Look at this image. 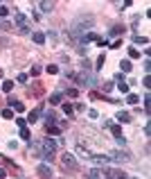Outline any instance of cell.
Instances as JSON below:
<instances>
[{
    "mask_svg": "<svg viewBox=\"0 0 151 179\" xmlns=\"http://www.w3.org/2000/svg\"><path fill=\"white\" fill-rule=\"evenodd\" d=\"M92 23H95V18H92L90 14H79L77 18L72 21L70 30H68V39H70V41H79L84 34H88V27H92Z\"/></svg>",
    "mask_w": 151,
    "mask_h": 179,
    "instance_id": "1",
    "label": "cell"
},
{
    "mask_svg": "<svg viewBox=\"0 0 151 179\" xmlns=\"http://www.w3.org/2000/svg\"><path fill=\"white\" fill-rule=\"evenodd\" d=\"M72 77H74V82H77L79 86H84V89H95L97 86V77L90 70H81L77 75H72Z\"/></svg>",
    "mask_w": 151,
    "mask_h": 179,
    "instance_id": "2",
    "label": "cell"
},
{
    "mask_svg": "<svg viewBox=\"0 0 151 179\" xmlns=\"http://www.w3.org/2000/svg\"><path fill=\"white\" fill-rule=\"evenodd\" d=\"M104 175H106V179H129L124 170H117V168H104Z\"/></svg>",
    "mask_w": 151,
    "mask_h": 179,
    "instance_id": "3",
    "label": "cell"
},
{
    "mask_svg": "<svg viewBox=\"0 0 151 179\" xmlns=\"http://www.w3.org/2000/svg\"><path fill=\"white\" fill-rule=\"evenodd\" d=\"M61 161H63V166H66V168H70V170H77V168H79L77 159H74V157H72L70 152H63V157H61Z\"/></svg>",
    "mask_w": 151,
    "mask_h": 179,
    "instance_id": "4",
    "label": "cell"
},
{
    "mask_svg": "<svg viewBox=\"0 0 151 179\" xmlns=\"http://www.w3.org/2000/svg\"><path fill=\"white\" fill-rule=\"evenodd\" d=\"M36 175L45 177V179H52V168H50V166H45V163H38L36 166Z\"/></svg>",
    "mask_w": 151,
    "mask_h": 179,
    "instance_id": "5",
    "label": "cell"
},
{
    "mask_svg": "<svg viewBox=\"0 0 151 179\" xmlns=\"http://www.w3.org/2000/svg\"><path fill=\"white\" fill-rule=\"evenodd\" d=\"M14 18H16V23H18V27H20V30H30V27H27V16H25V14L16 11V16H14Z\"/></svg>",
    "mask_w": 151,
    "mask_h": 179,
    "instance_id": "6",
    "label": "cell"
},
{
    "mask_svg": "<svg viewBox=\"0 0 151 179\" xmlns=\"http://www.w3.org/2000/svg\"><path fill=\"white\" fill-rule=\"evenodd\" d=\"M9 105H11V111H25V107H23L20 100H14V97H9Z\"/></svg>",
    "mask_w": 151,
    "mask_h": 179,
    "instance_id": "7",
    "label": "cell"
},
{
    "mask_svg": "<svg viewBox=\"0 0 151 179\" xmlns=\"http://www.w3.org/2000/svg\"><path fill=\"white\" fill-rule=\"evenodd\" d=\"M45 123H48V125H56V113L52 111V109L45 111Z\"/></svg>",
    "mask_w": 151,
    "mask_h": 179,
    "instance_id": "8",
    "label": "cell"
},
{
    "mask_svg": "<svg viewBox=\"0 0 151 179\" xmlns=\"http://www.w3.org/2000/svg\"><path fill=\"white\" fill-rule=\"evenodd\" d=\"M90 159L95 161L97 166H104V163H106V161L111 159V157H108V154H106V157H102V154H90Z\"/></svg>",
    "mask_w": 151,
    "mask_h": 179,
    "instance_id": "9",
    "label": "cell"
},
{
    "mask_svg": "<svg viewBox=\"0 0 151 179\" xmlns=\"http://www.w3.org/2000/svg\"><path fill=\"white\" fill-rule=\"evenodd\" d=\"M38 9L43 11V14H50V11L54 9V2H38Z\"/></svg>",
    "mask_w": 151,
    "mask_h": 179,
    "instance_id": "10",
    "label": "cell"
},
{
    "mask_svg": "<svg viewBox=\"0 0 151 179\" xmlns=\"http://www.w3.org/2000/svg\"><path fill=\"white\" fill-rule=\"evenodd\" d=\"M41 113H43V109H34V111L30 113V116H27V120H30V123H36V120H38V116H41Z\"/></svg>",
    "mask_w": 151,
    "mask_h": 179,
    "instance_id": "11",
    "label": "cell"
},
{
    "mask_svg": "<svg viewBox=\"0 0 151 179\" xmlns=\"http://www.w3.org/2000/svg\"><path fill=\"white\" fill-rule=\"evenodd\" d=\"M32 39H34V43H38V45H43V43H45L43 32H34V34H32Z\"/></svg>",
    "mask_w": 151,
    "mask_h": 179,
    "instance_id": "12",
    "label": "cell"
},
{
    "mask_svg": "<svg viewBox=\"0 0 151 179\" xmlns=\"http://www.w3.org/2000/svg\"><path fill=\"white\" fill-rule=\"evenodd\" d=\"M111 159H117V161H129V154H124V152H113V154H108Z\"/></svg>",
    "mask_w": 151,
    "mask_h": 179,
    "instance_id": "13",
    "label": "cell"
},
{
    "mask_svg": "<svg viewBox=\"0 0 151 179\" xmlns=\"http://www.w3.org/2000/svg\"><path fill=\"white\" fill-rule=\"evenodd\" d=\"M97 39H99V36H97V34H92V32H90V34H84V36H81L79 41H81V43H88V41H97Z\"/></svg>",
    "mask_w": 151,
    "mask_h": 179,
    "instance_id": "14",
    "label": "cell"
},
{
    "mask_svg": "<svg viewBox=\"0 0 151 179\" xmlns=\"http://www.w3.org/2000/svg\"><path fill=\"white\" fill-rule=\"evenodd\" d=\"M45 129H48V134H52V136L61 134V127H56V125H48V127H45Z\"/></svg>",
    "mask_w": 151,
    "mask_h": 179,
    "instance_id": "15",
    "label": "cell"
},
{
    "mask_svg": "<svg viewBox=\"0 0 151 179\" xmlns=\"http://www.w3.org/2000/svg\"><path fill=\"white\" fill-rule=\"evenodd\" d=\"M117 120H120V123H131V116L126 111H120L117 113Z\"/></svg>",
    "mask_w": 151,
    "mask_h": 179,
    "instance_id": "16",
    "label": "cell"
},
{
    "mask_svg": "<svg viewBox=\"0 0 151 179\" xmlns=\"http://www.w3.org/2000/svg\"><path fill=\"white\" fill-rule=\"evenodd\" d=\"M126 102H129V105H138V102H140V97H138L135 93H129V95H126Z\"/></svg>",
    "mask_w": 151,
    "mask_h": 179,
    "instance_id": "17",
    "label": "cell"
},
{
    "mask_svg": "<svg viewBox=\"0 0 151 179\" xmlns=\"http://www.w3.org/2000/svg\"><path fill=\"white\" fill-rule=\"evenodd\" d=\"M11 89H14V82L5 79V82H2V91H5V93H11Z\"/></svg>",
    "mask_w": 151,
    "mask_h": 179,
    "instance_id": "18",
    "label": "cell"
},
{
    "mask_svg": "<svg viewBox=\"0 0 151 179\" xmlns=\"http://www.w3.org/2000/svg\"><path fill=\"white\" fill-rule=\"evenodd\" d=\"M120 68H122V70H124V73H129V70H131V61H129V59H122Z\"/></svg>",
    "mask_w": 151,
    "mask_h": 179,
    "instance_id": "19",
    "label": "cell"
},
{
    "mask_svg": "<svg viewBox=\"0 0 151 179\" xmlns=\"http://www.w3.org/2000/svg\"><path fill=\"white\" fill-rule=\"evenodd\" d=\"M122 32H124V25H115L111 30V36H117V34H122Z\"/></svg>",
    "mask_w": 151,
    "mask_h": 179,
    "instance_id": "20",
    "label": "cell"
},
{
    "mask_svg": "<svg viewBox=\"0 0 151 179\" xmlns=\"http://www.w3.org/2000/svg\"><path fill=\"white\" fill-rule=\"evenodd\" d=\"M0 116H2L5 120H9L11 116H14V111H11V109H2V111H0Z\"/></svg>",
    "mask_w": 151,
    "mask_h": 179,
    "instance_id": "21",
    "label": "cell"
},
{
    "mask_svg": "<svg viewBox=\"0 0 151 179\" xmlns=\"http://www.w3.org/2000/svg\"><path fill=\"white\" fill-rule=\"evenodd\" d=\"M45 70H48L50 75H56V73H59V66H56V63H50V66L45 68Z\"/></svg>",
    "mask_w": 151,
    "mask_h": 179,
    "instance_id": "22",
    "label": "cell"
},
{
    "mask_svg": "<svg viewBox=\"0 0 151 179\" xmlns=\"http://www.w3.org/2000/svg\"><path fill=\"white\" fill-rule=\"evenodd\" d=\"M59 102H61V93H54L50 97V105H59Z\"/></svg>",
    "mask_w": 151,
    "mask_h": 179,
    "instance_id": "23",
    "label": "cell"
},
{
    "mask_svg": "<svg viewBox=\"0 0 151 179\" xmlns=\"http://www.w3.org/2000/svg\"><path fill=\"white\" fill-rule=\"evenodd\" d=\"M117 89L122 91V93H129V84H126L124 79H122V82H120V86H117Z\"/></svg>",
    "mask_w": 151,
    "mask_h": 179,
    "instance_id": "24",
    "label": "cell"
},
{
    "mask_svg": "<svg viewBox=\"0 0 151 179\" xmlns=\"http://www.w3.org/2000/svg\"><path fill=\"white\" fill-rule=\"evenodd\" d=\"M20 138H25V141H30V129H27V127H23V129H20Z\"/></svg>",
    "mask_w": 151,
    "mask_h": 179,
    "instance_id": "25",
    "label": "cell"
},
{
    "mask_svg": "<svg viewBox=\"0 0 151 179\" xmlns=\"http://www.w3.org/2000/svg\"><path fill=\"white\" fill-rule=\"evenodd\" d=\"M104 61H106V55H99V59H97V70H102Z\"/></svg>",
    "mask_w": 151,
    "mask_h": 179,
    "instance_id": "26",
    "label": "cell"
},
{
    "mask_svg": "<svg viewBox=\"0 0 151 179\" xmlns=\"http://www.w3.org/2000/svg\"><path fill=\"white\" fill-rule=\"evenodd\" d=\"M129 57H131V59H138V57H140V52H138L135 48H129Z\"/></svg>",
    "mask_w": 151,
    "mask_h": 179,
    "instance_id": "27",
    "label": "cell"
},
{
    "mask_svg": "<svg viewBox=\"0 0 151 179\" xmlns=\"http://www.w3.org/2000/svg\"><path fill=\"white\" fill-rule=\"evenodd\" d=\"M133 43H147V36H138L135 34V36H133Z\"/></svg>",
    "mask_w": 151,
    "mask_h": 179,
    "instance_id": "28",
    "label": "cell"
},
{
    "mask_svg": "<svg viewBox=\"0 0 151 179\" xmlns=\"http://www.w3.org/2000/svg\"><path fill=\"white\" fill-rule=\"evenodd\" d=\"M63 111H66V113H70V116H72V113H74V109H72V105H68V102H66V105H63Z\"/></svg>",
    "mask_w": 151,
    "mask_h": 179,
    "instance_id": "29",
    "label": "cell"
},
{
    "mask_svg": "<svg viewBox=\"0 0 151 179\" xmlns=\"http://www.w3.org/2000/svg\"><path fill=\"white\" fill-rule=\"evenodd\" d=\"M7 14H9V9L5 7V5H0V18H5V16H7Z\"/></svg>",
    "mask_w": 151,
    "mask_h": 179,
    "instance_id": "30",
    "label": "cell"
},
{
    "mask_svg": "<svg viewBox=\"0 0 151 179\" xmlns=\"http://www.w3.org/2000/svg\"><path fill=\"white\" fill-rule=\"evenodd\" d=\"M66 93H68V95H70V97H77V95H79V91H77V89H68V91H66Z\"/></svg>",
    "mask_w": 151,
    "mask_h": 179,
    "instance_id": "31",
    "label": "cell"
},
{
    "mask_svg": "<svg viewBox=\"0 0 151 179\" xmlns=\"http://www.w3.org/2000/svg\"><path fill=\"white\" fill-rule=\"evenodd\" d=\"M32 75H38L41 73V66H38V63H34V66H32V70H30Z\"/></svg>",
    "mask_w": 151,
    "mask_h": 179,
    "instance_id": "32",
    "label": "cell"
},
{
    "mask_svg": "<svg viewBox=\"0 0 151 179\" xmlns=\"http://www.w3.org/2000/svg\"><path fill=\"white\" fill-rule=\"evenodd\" d=\"M0 30H2V32H9L11 25H9V23H0Z\"/></svg>",
    "mask_w": 151,
    "mask_h": 179,
    "instance_id": "33",
    "label": "cell"
},
{
    "mask_svg": "<svg viewBox=\"0 0 151 179\" xmlns=\"http://www.w3.org/2000/svg\"><path fill=\"white\" fill-rule=\"evenodd\" d=\"M88 177H90V179H97V177H99V170H90Z\"/></svg>",
    "mask_w": 151,
    "mask_h": 179,
    "instance_id": "34",
    "label": "cell"
},
{
    "mask_svg": "<svg viewBox=\"0 0 151 179\" xmlns=\"http://www.w3.org/2000/svg\"><path fill=\"white\" fill-rule=\"evenodd\" d=\"M104 91H106V93H111V91H113V84L106 82V84H104Z\"/></svg>",
    "mask_w": 151,
    "mask_h": 179,
    "instance_id": "35",
    "label": "cell"
},
{
    "mask_svg": "<svg viewBox=\"0 0 151 179\" xmlns=\"http://www.w3.org/2000/svg\"><path fill=\"white\" fill-rule=\"evenodd\" d=\"M48 34H50V39H52V41H56V39H59V36H56V32H54V30H50Z\"/></svg>",
    "mask_w": 151,
    "mask_h": 179,
    "instance_id": "36",
    "label": "cell"
},
{
    "mask_svg": "<svg viewBox=\"0 0 151 179\" xmlns=\"http://www.w3.org/2000/svg\"><path fill=\"white\" fill-rule=\"evenodd\" d=\"M77 52H79L81 57H86V48H84V45H79V48H77Z\"/></svg>",
    "mask_w": 151,
    "mask_h": 179,
    "instance_id": "37",
    "label": "cell"
},
{
    "mask_svg": "<svg viewBox=\"0 0 151 179\" xmlns=\"http://www.w3.org/2000/svg\"><path fill=\"white\" fill-rule=\"evenodd\" d=\"M149 68H151V61H149V57H147V61H144V73H149Z\"/></svg>",
    "mask_w": 151,
    "mask_h": 179,
    "instance_id": "38",
    "label": "cell"
},
{
    "mask_svg": "<svg viewBox=\"0 0 151 179\" xmlns=\"http://www.w3.org/2000/svg\"><path fill=\"white\" fill-rule=\"evenodd\" d=\"M16 125H18V127H20V129H23V127H25L27 123H25V120H23V118H18V120H16Z\"/></svg>",
    "mask_w": 151,
    "mask_h": 179,
    "instance_id": "39",
    "label": "cell"
},
{
    "mask_svg": "<svg viewBox=\"0 0 151 179\" xmlns=\"http://www.w3.org/2000/svg\"><path fill=\"white\" fill-rule=\"evenodd\" d=\"M5 175H7V172H5L2 168H0V179H5Z\"/></svg>",
    "mask_w": 151,
    "mask_h": 179,
    "instance_id": "40",
    "label": "cell"
}]
</instances>
